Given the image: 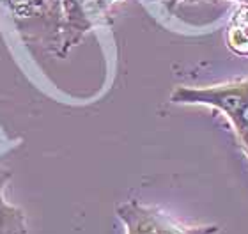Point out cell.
<instances>
[{"mask_svg":"<svg viewBox=\"0 0 248 234\" xmlns=\"http://www.w3.org/2000/svg\"><path fill=\"white\" fill-rule=\"evenodd\" d=\"M222 105L227 110H231V112H236V110L241 107V98L236 96V94H229V96H225V98L222 99Z\"/></svg>","mask_w":248,"mask_h":234,"instance_id":"cell-1","label":"cell"},{"mask_svg":"<svg viewBox=\"0 0 248 234\" xmlns=\"http://www.w3.org/2000/svg\"><path fill=\"white\" fill-rule=\"evenodd\" d=\"M15 4H31V0H13Z\"/></svg>","mask_w":248,"mask_h":234,"instance_id":"cell-2","label":"cell"},{"mask_svg":"<svg viewBox=\"0 0 248 234\" xmlns=\"http://www.w3.org/2000/svg\"><path fill=\"white\" fill-rule=\"evenodd\" d=\"M243 119H245V121H247V123H248V107H247V109L243 110Z\"/></svg>","mask_w":248,"mask_h":234,"instance_id":"cell-3","label":"cell"},{"mask_svg":"<svg viewBox=\"0 0 248 234\" xmlns=\"http://www.w3.org/2000/svg\"><path fill=\"white\" fill-rule=\"evenodd\" d=\"M43 2H45V4H46V5H52L53 2H55V0H43Z\"/></svg>","mask_w":248,"mask_h":234,"instance_id":"cell-4","label":"cell"},{"mask_svg":"<svg viewBox=\"0 0 248 234\" xmlns=\"http://www.w3.org/2000/svg\"><path fill=\"white\" fill-rule=\"evenodd\" d=\"M161 234H172V233H161Z\"/></svg>","mask_w":248,"mask_h":234,"instance_id":"cell-5","label":"cell"},{"mask_svg":"<svg viewBox=\"0 0 248 234\" xmlns=\"http://www.w3.org/2000/svg\"><path fill=\"white\" fill-rule=\"evenodd\" d=\"M0 220H2V217H0Z\"/></svg>","mask_w":248,"mask_h":234,"instance_id":"cell-6","label":"cell"}]
</instances>
